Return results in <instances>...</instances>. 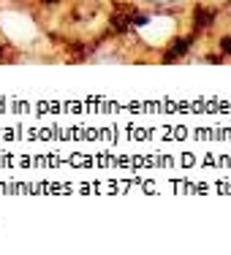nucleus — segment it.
<instances>
[{"label": "nucleus", "instance_id": "obj_1", "mask_svg": "<svg viewBox=\"0 0 231 255\" xmlns=\"http://www.w3.org/2000/svg\"><path fill=\"white\" fill-rule=\"evenodd\" d=\"M0 30L16 46H25L30 41H35V35H38L35 22L27 14H22V11H0Z\"/></svg>", "mask_w": 231, "mask_h": 255}, {"label": "nucleus", "instance_id": "obj_2", "mask_svg": "<svg viewBox=\"0 0 231 255\" xmlns=\"http://www.w3.org/2000/svg\"><path fill=\"white\" fill-rule=\"evenodd\" d=\"M172 33H174V19L172 16H153L147 25L139 27V35H142L150 46L166 44V41L172 38Z\"/></svg>", "mask_w": 231, "mask_h": 255}, {"label": "nucleus", "instance_id": "obj_3", "mask_svg": "<svg viewBox=\"0 0 231 255\" xmlns=\"http://www.w3.org/2000/svg\"><path fill=\"white\" fill-rule=\"evenodd\" d=\"M144 3H155V5H169V3H180V0H144Z\"/></svg>", "mask_w": 231, "mask_h": 255}]
</instances>
